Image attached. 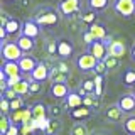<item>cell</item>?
I'll return each instance as SVG.
<instances>
[{"label": "cell", "mask_w": 135, "mask_h": 135, "mask_svg": "<svg viewBox=\"0 0 135 135\" xmlns=\"http://www.w3.org/2000/svg\"><path fill=\"white\" fill-rule=\"evenodd\" d=\"M130 57H132V61L135 62V44L130 47Z\"/></svg>", "instance_id": "43"}, {"label": "cell", "mask_w": 135, "mask_h": 135, "mask_svg": "<svg viewBox=\"0 0 135 135\" xmlns=\"http://www.w3.org/2000/svg\"><path fill=\"white\" fill-rule=\"evenodd\" d=\"M22 24L19 19H15V17H10V20L3 25L5 27V31L8 32V36H15V34H22Z\"/></svg>", "instance_id": "20"}, {"label": "cell", "mask_w": 135, "mask_h": 135, "mask_svg": "<svg viewBox=\"0 0 135 135\" xmlns=\"http://www.w3.org/2000/svg\"><path fill=\"white\" fill-rule=\"evenodd\" d=\"M3 135H20V125L12 123V127H10V128H8Z\"/></svg>", "instance_id": "39"}, {"label": "cell", "mask_w": 135, "mask_h": 135, "mask_svg": "<svg viewBox=\"0 0 135 135\" xmlns=\"http://www.w3.org/2000/svg\"><path fill=\"white\" fill-rule=\"evenodd\" d=\"M74 64H76V68H78V71H81L83 74H86V73L95 71L96 64H98V59H96L95 56H91L90 52H83V54H79V56L76 57Z\"/></svg>", "instance_id": "4"}, {"label": "cell", "mask_w": 135, "mask_h": 135, "mask_svg": "<svg viewBox=\"0 0 135 135\" xmlns=\"http://www.w3.org/2000/svg\"><path fill=\"white\" fill-rule=\"evenodd\" d=\"M0 52H2L3 61H19L24 56L22 49L17 46V42H5L3 46H0Z\"/></svg>", "instance_id": "6"}, {"label": "cell", "mask_w": 135, "mask_h": 135, "mask_svg": "<svg viewBox=\"0 0 135 135\" xmlns=\"http://www.w3.org/2000/svg\"><path fill=\"white\" fill-rule=\"evenodd\" d=\"M44 135H46V133H44Z\"/></svg>", "instance_id": "47"}, {"label": "cell", "mask_w": 135, "mask_h": 135, "mask_svg": "<svg viewBox=\"0 0 135 135\" xmlns=\"http://www.w3.org/2000/svg\"><path fill=\"white\" fill-rule=\"evenodd\" d=\"M117 105L120 107V110L125 113V115H133L135 112V95L133 93H125L118 98Z\"/></svg>", "instance_id": "9"}, {"label": "cell", "mask_w": 135, "mask_h": 135, "mask_svg": "<svg viewBox=\"0 0 135 135\" xmlns=\"http://www.w3.org/2000/svg\"><path fill=\"white\" fill-rule=\"evenodd\" d=\"M49 115L52 118H57L59 115H61V107H59V105H52V107L49 108Z\"/></svg>", "instance_id": "40"}, {"label": "cell", "mask_w": 135, "mask_h": 135, "mask_svg": "<svg viewBox=\"0 0 135 135\" xmlns=\"http://www.w3.org/2000/svg\"><path fill=\"white\" fill-rule=\"evenodd\" d=\"M71 135H90V130L84 125V122H78V123H74L73 128H71Z\"/></svg>", "instance_id": "28"}, {"label": "cell", "mask_w": 135, "mask_h": 135, "mask_svg": "<svg viewBox=\"0 0 135 135\" xmlns=\"http://www.w3.org/2000/svg\"><path fill=\"white\" fill-rule=\"evenodd\" d=\"M83 107V96L79 95V91H74L71 90L69 95L64 98V108H69V110H76Z\"/></svg>", "instance_id": "14"}, {"label": "cell", "mask_w": 135, "mask_h": 135, "mask_svg": "<svg viewBox=\"0 0 135 135\" xmlns=\"http://www.w3.org/2000/svg\"><path fill=\"white\" fill-rule=\"evenodd\" d=\"M0 71H2V73L5 74L7 78H12V76L22 74L20 66H19V62H17V61H3L2 66H0Z\"/></svg>", "instance_id": "15"}, {"label": "cell", "mask_w": 135, "mask_h": 135, "mask_svg": "<svg viewBox=\"0 0 135 135\" xmlns=\"http://www.w3.org/2000/svg\"><path fill=\"white\" fill-rule=\"evenodd\" d=\"M46 52H47L49 56H57V42H56V39L47 42V46H46Z\"/></svg>", "instance_id": "32"}, {"label": "cell", "mask_w": 135, "mask_h": 135, "mask_svg": "<svg viewBox=\"0 0 135 135\" xmlns=\"http://www.w3.org/2000/svg\"><path fill=\"white\" fill-rule=\"evenodd\" d=\"M17 96H19V95L15 93L14 88H7L5 91H2V93H0V98H5V100H8V101H14V100L17 98Z\"/></svg>", "instance_id": "31"}, {"label": "cell", "mask_w": 135, "mask_h": 135, "mask_svg": "<svg viewBox=\"0 0 135 135\" xmlns=\"http://www.w3.org/2000/svg\"><path fill=\"white\" fill-rule=\"evenodd\" d=\"M112 7L115 14L123 19H132L135 15V0H113Z\"/></svg>", "instance_id": "3"}, {"label": "cell", "mask_w": 135, "mask_h": 135, "mask_svg": "<svg viewBox=\"0 0 135 135\" xmlns=\"http://www.w3.org/2000/svg\"><path fill=\"white\" fill-rule=\"evenodd\" d=\"M2 2H5V3H12V2H17V0H2Z\"/></svg>", "instance_id": "45"}, {"label": "cell", "mask_w": 135, "mask_h": 135, "mask_svg": "<svg viewBox=\"0 0 135 135\" xmlns=\"http://www.w3.org/2000/svg\"><path fill=\"white\" fill-rule=\"evenodd\" d=\"M123 115L125 113L120 110L118 105H112V107H108L107 112H105V118H107L108 122H112V123H120V122L123 120Z\"/></svg>", "instance_id": "16"}, {"label": "cell", "mask_w": 135, "mask_h": 135, "mask_svg": "<svg viewBox=\"0 0 135 135\" xmlns=\"http://www.w3.org/2000/svg\"><path fill=\"white\" fill-rule=\"evenodd\" d=\"M0 112H2V115H8V113H12L10 101H8V100L0 98Z\"/></svg>", "instance_id": "33"}, {"label": "cell", "mask_w": 135, "mask_h": 135, "mask_svg": "<svg viewBox=\"0 0 135 135\" xmlns=\"http://www.w3.org/2000/svg\"><path fill=\"white\" fill-rule=\"evenodd\" d=\"M31 112H32V118L34 120H46V118H49V108L46 107L44 103H41V101H37V103H34L31 107Z\"/></svg>", "instance_id": "17"}, {"label": "cell", "mask_w": 135, "mask_h": 135, "mask_svg": "<svg viewBox=\"0 0 135 135\" xmlns=\"http://www.w3.org/2000/svg\"><path fill=\"white\" fill-rule=\"evenodd\" d=\"M105 42H107V46H108V56L117 57V59H120V57L125 56L127 46L123 44V41L117 39L115 36H108L107 39H105Z\"/></svg>", "instance_id": "5"}, {"label": "cell", "mask_w": 135, "mask_h": 135, "mask_svg": "<svg viewBox=\"0 0 135 135\" xmlns=\"http://www.w3.org/2000/svg\"><path fill=\"white\" fill-rule=\"evenodd\" d=\"M61 130V122L57 118H49L47 125L44 128V133L46 135H57V132Z\"/></svg>", "instance_id": "24"}, {"label": "cell", "mask_w": 135, "mask_h": 135, "mask_svg": "<svg viewBox=\"0 0 135 135\" xmlns=\"http://www.w3.org/2000/svg\"><path fill=\"white\" fill-rule=\"evenodd\" d=\"M15 42H17V46L22 49V52H24V54H29V52H31V51L34 49V46H36V39H31V37L22 36V34L17 37V41H15Z\"/></svg>", "instance_id": "19"}, {"label": "cell", "mask_w": 135, "mask_h": 135, "mask_svg": "<svg viewBox=\"0 0 135 135\" xmlns=\"http://www.w3.org/2000/svg\"><path fill=\"white\" fill-rule=\"evenodd\" d=\"M69 86L68 83H51L49 88V96H52L54 100H64L69 95Z\"/></svg>", "instance_id": "11"}, {"label": "cell", "mask_w": 135, "mask_h": 135, "mask_svg": "<svg viewBox=\"0 0 135 135\" xmlns=\"http://www.w3.org/2000/svg\"><path fill=\"white\" fill-rule=\"evenodd\" d=\"M12 123H14V122H12L10 115H2V117H0V135L5 133L7 130L12 127Z\"/></svg>", "instance_id": "29"}, {"label": "cell", "mask_w": 135, "mask_h": 135, "mask_svg": "<svg viewBox=\"0 0 135 135\" xmlns=\"http://www.w3.org/2000/svg\"><path fill=\"white\" fill-rule=\"evenodd\" d=\"M110 5V0H88V8H93L96 12L105 10Z\"/></svg>", "instance_id": "25"}, {"label": "cell", "mask_w": 135, "mask_h": 135, "mask_svg": "<svg viewBox=\"0 0 135 135\" xmlns=\"http://www.w3.org/2000/svg\"><path fill=\"white\" fill-rule=\"evenodd\" d=\"M91 135H108L107 132H101V130H96V132H93Z\"/></svg>", "instance_id": "44"}, {"label": "cell", "mask_w": 135, "mask_h": 135, "mask_svg": "<svg viewBox=\"0 0 135 135\" xmlns=\"http://www.w3.org/2000/svg\"><path fill=\"white\" fill-rule=\"evenodd\" d=\"M88 31L91 32V36L95 37V41H105L108 37V31L101 22H95L93 25L88 27Z\"/></svg>", "instance_id": "18"}, {"label": "cell", "mask_w": 135, "mask_h": 135, "mask_svg": "<svg viewBox=\"0 0 135 135\" xmlns=\"http://www.w3.org/2000/svg\"><path fill=\"white\" fill-rule=\"evenodd\" d=\"M98 105H100V96H96V95H84L83 96V107L96 108Z\"/></svg>", "instance_id": "26"}, {"label": "cell", "mask_w": 135, "mask_h": 135, "mask_svg": "<svg viewBox=\"0 0 135 135\" xmlns=\"http://www.w3.org/2000/svg\"><path fill=\"white\" fill-rule=\"evenodd\" d=\"M41 29L42 27L34 19H27V20H24V24H22V36H27V37H31V39H37V37L41 36Z\"/></svg>", "instance_id": "10"}, {"label": "cell", "mask_w": 135, "mask_h": 135, "mask_svg": "<svg viewBox=\"0 0 135 135\" xmlns=\"http://www.w3.org/2000/svg\"><path fill=\"white\" fill-rule=\"evenodd\" d=\"M42 84L39 81H31V86H29V95H37L41 91Z\"/></svg>", "instance_id": "37"}, {"label": "cell", "mask_w": 135, "mask_h": 135, "mask_svg": "<svg viewBox=\"0 0 135 135\" xmlns=\"http://www.w3.org/2000/svg\"><path fill=\"white\" fill-rule=\"evenodd\" d=\"M83 39H84V42H86L88 46L95 42V37L91 36V32H90V31H84V32H83Z\"/></svg>", "instance_id": "41"}, {"label": "cell", "mask_w": 135, "mask_h": 135, "mask_svg": "<svg viewBox=\"0 0 135 135\" xmlns=\"http://www.w3.org/2000/svg\"><path fill=\"white\" fill-rule=\"evenodd\" d=\"M10 108H12V112L22 110L24 108V98H22V96H17L14 101H10Z\"/></svg>", "instance_id": "34"}, {"label": "cell", "mask_w": 135, "mask_h": 135, "mask_svg": "<svg viewBox=\"0 0 135 135\" xmlns=\"http://www.w3.org/2000/svg\"><path fill=\"white\" fill-rule=\"evenodd\" d=\"M69 117L73 118V120L83 122V120H86V118H90V117H91V108H86V107H79V108L73 110V112L69 113Z\"/></svg>", "instance_id": "22"}, {"label": "cell", "mask_w": 135, "mask_h": 135, "mask_svg": "<svg viewBox=\"0 0 135 135\" xmlns=\"http://www.w3.org/2000/svg\"><path fill=\"white\" fill-rule=\"evenodd\" d=\"M29 78H31L32 81H39V83H44V81H47V79L51 78V69H49V68L44 64V62H39L36 69H34L32 73L29 74Z\"/></svg>", "instance_id": "13"}, {"label": "cell", "mask_w": 135, "mask_h": 135, "mask_svg": "<svg viewBox=\"0 0 135 135\" xmlns=\"http://www.w3.org/2000/svg\"><path fill=\"white\" fill-rule=\"evenodd\" d=\"M7 36H8V32L5 31V27H0V46H3L7 41Z\"/></svg>", "instance_id": "42"}, {"label": "cell", "mask_w": 135, "mask_h": 135, "mask_svg": "<svg viewBox=\"0 0 135 135\" xmlns=\"http://www.w3.org/2000/svg\"><path fill=\"white\" fill-rule=\"evenodd\" d=\"M123 84L128 88H133L135 86V71L133 69H127L125 74H123Z\"/></svg>", "instance_id": "30"}, {"label": "cell", "mask_w": 135, "mask_h": 135, "mask_svg": "<svg viewBox=\"0 0 135 135\" xmlns=\"http://www.w3.org/2000/svg\"><path fill=\"white\" fill-rule=\"evenodd\" d=\"M22 78H24V74H19V76H12V78H7V84H8V88H14L19 81H22Z\"/></svg>", "instance_id": "38"}, {"label": "cell", "mask_w": 135, "mask_h": 135, "mask_svg": "<svg viewBox=\"0 0 135 135\" xmlns=\"http://www.w3.org/2000/svg\"><path fill=\"white\" fill-rule=\"evenodd\" d=\"M123 130L128 135H135V115H128L123 122Z\"/></svg>", "instance_id": "27"}, {"label": "cell", "mask_w": 135, "mask_h": 135, "mask_svg": "<svg viewBox=\"0 0 135 135\" xmlns=\"http://www.w3.org/2000/svg\"><path fill=\"white\" fill-rule=\"evenodd\" d=\"M86 52H90L91 56H95L98 61H105V59L108 57V46H107L105 41H95L93 44L88 46Z\"/></svg>", "instance_id": "7"}, {"label": "cell", "mask_w": 135, "mask_h": 135, "mask_svg": "<svg viewBox=\"0 0 135 135\" xmlns=\"http://www.w3.org/2000/svg\"><path fill=\"white\" fill-rule=\"evenodd\" d=\"M31 81L32 79H29L27 76H24L22 78V81H19L14 86V90H15V93L19 96H25V95H29V86H31Z\"/></svg>", "instance_id": "23"}, {"label": "cell", "mask_w": 135, "mask_h": 135, "mask_svg": "<svg viewBox=\"0 0 135 135\" xmlns=\"http://www.w3.org/2000/svg\"><path fill=\"white\" fill-rule=\"evenodd\" d=\"M34 20L41 25V27H52L59 22L61 19V14H59L57 8H52L49 5H42L39 7L36 12H34Z\"/></svg>", "instance_id": "1"}, {"label": "cell", "mask_w": 135, "mask_h": 135, "mask_svg": "<svg viewBox=\"0 0 135 135\" xmlns=\"http://www.w3.org/2000/svg\"><path fill=\"white\" fill-rule=\"evenodd\" d=\"M17 62H19V66H20L22 74H31L32 71L37 68V64H39V61H37L34 56H31V54H24Z\"/></svg>", "instance_id": "12"}, {"label": "cell", "mask_w": 135, "mask_h": 135, "mask_svg": "<svg viewBox=\"0 0 135 135\" xmlns=\"http://www.w3.org/2000/svg\"><path fill=\"white\" fill-rule=\"evenodd\" d=\"M56 42H57V56L61 59H68L74 54V44L71 39L59 37V39H56Z\"/></svg>", "instance_id": "8"}, {"label": "cell", "mask_w": 135, "mask_h": 135, "mask_svg": "<svg viewBox=\"0 0 135 135\" xmlns=\"http://www.w3.org/2000/svg\"><path fill=\"white\" fill-rule=\"evenodd\" d=\"M57 10L62 17L69 19V17L83 12V0H59Z\"/></svg>", "instance_id": "2"}, {"label": "cell", "mask_w": 135, "mask_h": 135, "mask_svg": "<svg viewBox=\"0 0 135 135\" xmlns=\"http://www.w3.org/2000/svg\"><path fill=\"white\" fill-rule=\"evenodd\" d=\"M118 61H120V59L112 57V56H108L107 59H105V64H107L108 71H112V69H115V68H118Z\"/></svg>", "instance_id": "35"}, {"label": "cell", "mask_w": 135, "mask_h": 135, "mask_svg": "<svg viewBox=\"0 0 135 135\" xmlns=\"http://www.w3.org/2000/svg\"><path fill=\"white\" fill-rule=\"evenodd\" d=\"M108 73V68H107V64H105V61H98V64H96V68H95V74H107Z\"/></svg>", "instance_id": "36"}, {"label": "cell", "mask_w": 135, "mask_h": 135, "mask_svg": "<svg viewBox=\"0 0 135 135\" xmlns=\"http://www.w3.org/2000/svg\"><path fill=\"white\" fill-rule=\"evenodd\" d=\"M96 17H98V12L93 10V8H88V7H86V8L81 12V15H79V20L90 27V25H93V24L96 22Z\"/></svg>", "instance_id": "21"}, {"label": "cell", "mask_w": 135, "mask_h": 135, "mask_svg": "<svg viewBox=\"0 0 135 135\" xmlns=\"http://www.w3.org/2000/svg\"><path fill=\"white\" fill-rule=\"evenodd\" d=\"M132 93H133V95H135V86H133V88H132Z\"/></svg>", "instance_id": "46"}]
</instances>
